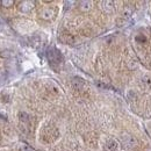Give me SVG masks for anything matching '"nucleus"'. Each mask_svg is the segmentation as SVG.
Segmentation results:
<instances>
[{
	"label": "nucleus",
	"mask_w": 151,
	"mask_h": 151,
	"mask_svg": "<svg viewBox=\"0 0 151 151\" xmlns=\"http://www.w3.org/2000/svg\"><path fill=\"white\" fill-rule=\"evenodd\" d=\"M47 58L49 60V63L55 66V65H60L63 64V56L60 54V51L56 48H49L47 51Z\"/></svg>",
	"instance_id": "1"
},
{
	"label": "nucleus",
	"mask_w": 151,
	"mask_h": 151,
	"mask_svg": "<svg viewBox=\"0 0 151 151\" xmlns=\"http://www.w3.org/2000/svg\"><path fill=\"white\" fill-rule=\"evenodd\" d=\"M56 15V9L52 7H44L40 12V18L43 20H51Z\"/></svg>",
	"instance_id": "2"
},
{
	"label": "nucleus",
	"mask_w": 151,
	"mask_h": 151,
	"mask_svg": "<svg viewBox=\"0 0 151 151\" xmlns=\"http://www.w3.org/2000/svg\"><path fill=\"white\" fill-rule=\"evenodd\" d=\"M20 123H21V128L23 129V132H28L32 128V123H30V117L29 115L26 113H20Z\"/></svg>",
	"instance_id": "3"
},
{
	"label": "nucleus",
	"mask_w": 151,
	"mask_h": 151,
	"mask_svg": "<svg viewBox=\"0 0 151 151\" xmlns=\"http://www.w3.org/2000/svg\"><path fill=\"white\" fill-rule=\"evenodd\" d=\"M122 139H123V143L126 144V147H128V148H135L138 144L137 139L132 135H123Z\"/></svg>",
	"instance_id": "4"
},
{
	"label": "nucleus",
	"mask_w": 151,
	"mask_h": 151,
	"mask_svg": "<svg viewBox=\"0 0 151 151\" xmlns=\"http://www.w3.org/2000/svg\"><path fill=\"white\" fill-rule=\"evenodd\" d=\"M34 4L35 2H33V1H22V2H20L19 9L23 13H28L34 8Z\"/></svg>",
	"instance_id": "5"
},
{
	"label": "nucleus",
	"mask_w": 151,
	"mask_h": 151,
	"mask_svg": "<svg viewBox=\"0 0 151 151\" xmlns=\"http://www.w3.org/2000/svg\"><path fill=\"white\" fill-rule=\"evenodd\" d=\"M84 85H85V83H84V80H83L81 78H78V77H75V78H73V80H72V87H73L75 90H77V91L83 90Z\"/></svg>",
	"instance_id": "6"
},
{
	"label": "nucleus",
	"mask_w": 151,
	"mask_h": 151,
	"mask_svg": "<svg viewBox=\"0 0 151 151\" xmlns=\"http://www.w3.org/2000/svg\"><path fill=\"white\" fill-rule=\"evenodd\" d=\"M117 148V143L114 139H108L105 144V150L106 151H115Z\"/></svg>",
	"instance_id": "7"
},
{
	"label": "nucleus",
	"mask_w": 151,
	"mask_h": 151,
	"mask_svg": "<svg viewBox=\"0 0 151 151\" xmlns=\"http://www.w3.org/2000/svg\"><path fill=\"white\" fill-rule=\"evenodd\" d=\"M59 40L63 42V43H65V44H71L72 42H73V38L72 36L70 35V34H62L60 36H59Z\"/></svg>",
	"instance_id": "8"
},
{
	"label": "nucleus",
	"mask_w": 151,
	"mask_h": 151,
	"mask_svg": "<svg viewBox=\"0 0 151 151\" xmlns=\"http://www.w3.org/2000/svg\"><path fill=\"white\" fill-rule=\"evenodd\" d=\"M142 84L145 86V87H149L151 88V77L150 76H145L142 78Z\"/></svg>",
	"instance_id": "9"
},
{
	"label": "nucleus",
	"mask_w": 151,
	"mask_h": 151,
	"mask_svg": "<svg viewBox=\"0 0 151 151\" xmlns=\"http://www.w3.org/2000/svg\"><path fill=\"white\" fill-rule=\"evenodd\" d=\"M91 8V1H81L80 2V9L81 11H87Z\"/></svg>",
	"instance_id": "10"
},
{
	"label": "nucleus",
	"mask_w": 151,
	"mask_h": 151,
	"mask_svg": "<svg viewBox=\"0 0 151 151\" xmlns=\"http://www.w3.org/2000/svg\"><path fill=\"white\" fill-rule=\"evenodd\" d=\"M0 4H1V5H4L5 7H11L12 5H14V1H12V0H9V1L4 0V1H0Z\"/></svg>",
	"instance_id": "11"
},
{
	"label": "nucleus",
	"mask_w": 151,
	"mask_h": 151,
	"mask_svg": "<svg viewBox=\"0 0 151 151\" xmlns=\"http://www.w3.org/2000/svg\"><path fill=\"white\" fill-rule=\"evenodd\" d=\"M136 41L139 42V43H145L147 42V37L143 36V35H138V36H136Z\"/></svg>",
	"instance_id": "12"
},
{
	"label": "nucleus",
	"mask_w": 151,
	"mask_h": 151,
	"mask_svg": "<svg viewBox=\"0 0 151 151\" xmlns=\"http://www.w3.org/2000/svg\"><path fill=\"white\" fill-rule=\"evenodd\" d=\"M21 150H22V151H32L30 149H29V148H28V147H27V145L22 147V148H21Z\"/></svg>",
	"instance_id": "13"
}]
</instances>
